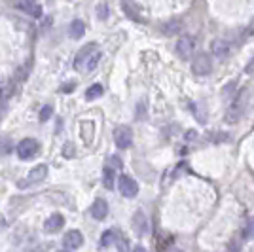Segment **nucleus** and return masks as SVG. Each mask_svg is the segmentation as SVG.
Masks as SVG:
<instances>
[{"instance_id":"obj_37","label":"nucleus","mask_w":254,"mask_h":252,"mask_svg":"<svg viewBox=\"0 0 254 252\" xmlns=\"http://www.w3.org/2000/svg\"><path fill=\"white\" fill-rule=\"evenodd\" d=\"M59 252H66V251H59Z\"/></svg>"},{"instance_id":"obj_13","label":"nucleus","mask_w":254,"mask_h":252,"mask_svg":"<svg viewBox=\"0 0 254 252\" xmlns=\"http://www.w3.org/2000/svg\"><path fill=\"white\" fill-rule=\"evenodd\" d=\"M97 50V44H87V46H84L80 52H78V55H76V59H74V68H82V64L85 63V59L91 55V53Z\"/></svg>"},{"instance_id":"obj_28","label":"nucleus","mask_w":254,"mask_h":252,"mask_svg":"<svg viewBox=\"0 0 254 252\" xmlns=\"http://www.w3.org/2000/svg\"><path fill=\"white\" fill-rule=\"evenodd\" d=\"M239 251H241V241H239V239H233V241L230 243L228 252H239Z\"/></svg>"},{"instance_id":"obj_1","label":"nucleus","mask_w":254,"mask_h":252,"mask_svg":"<svg viewBox=\"0 0 254 252\" xmlns=\"http://www.w3.org/2000/svg\"><path fill=\"white\" fill-rule=\"evenodd\" d=\"M247 105H249V89L243 87L237 97L232 101V105L228 106V110H226V122L228 124H237L241 118H243L245 110H247Z\"/></svg>"},{"instance_id":"obj_14","label":"nucleus","mask_w":254,"mask_h":252,"mask_svg":"<svg viewBox=\"0 0 254 252\" xmlns=\"http://www.w3.org/2000/svg\"><path fill=\"white\" fill-rule=\"evenodd\" d=\"M84 34H85L84 21H82V19H74V21L70 23V27H68V36H70L72 40H80Z\"/></svg>"},{"instance_id":"obj_2","label":"nucleus","mask_w":254,"mask_h":252,"mask_svg":"<svg viewBox=\"0 0 254 252\" xmlns=\"http://www.w3.org/2000/svg\"><path fill=\"white\" fill-rule=\"evenodd\" d=\"M38 150H40V144L34 140V138H23L21 142L17 144L15 148V152H17V156L21 159H32L38 156Z\"/></svg>"},{"instance_id":"obj_29","label":"nucleus","mask_w":254,"mask_h":252,"mask_svg":"<svg viewBox=\"0 0 254 252\" xmlns=\"http://www.w3.org/2000/svg\"><path fill=\"white\" fill-rule=\"evenodd\" d=\"M118 252H129V247H127L126 239H118Z\"/></svg>"},{"instance_id":"obj_11","label":"nucleus","mask_w":254,"mask_h":252,"mask_svg":"<svg viewBox=\"0 0 254 252\" xmlns=\"http://www.w3.org/2000/svg\"><path fill=\"white\" fill-rule=\"evenodd\" d=\"M15 8L25 11V13H31L34 17H40L42 15V8L38 4H34L32 0H19V2H15Z\"/></svg>"},{"instance_id":"obj_12","label":"nucleus","mask_w":254,"mask_h":252,"mask_svg":"<svg viewBox=\"0 0 254 252\" xmlns=\"http://www.w3.org/2000/svg\"><path fill=\"white\" fill-rule=\"evenodd\" d=\"M108 214V203L105 199H95V203L91 205V216L95 220H105Z\"/></svg>"},{"instance_id":"obj_26","label":"nucleus","mask_w":254,"mask_h":252,"mask_svg":"<svg viewBox=\"0 0 254 252\" xmlns=\"http://www.w3.org/2000/svg\"><path fill=\"white\" fill-rule=\"evenodd\" d=\"M97 13H99V19H106V17H108V8H106V4H99Z\"/></svg>"},{"instance_id":"obj_25","label":"nucleus","mask_w":254,"mask_h":252,"mask_svg":"<svg viewBox=\"0 0 254 252\" xmlns=\"http://www.w3.org/2000/svg\"><path fill=\"white\" fill-rule=\"evenodd\" d=\"M171 243H173V237H167V235L159 237V239H158V251L163 252L165 249H167V245H171Z\"/></svg>"},{"instance_id":"obj_8","label":"nucleus","mask_w":254,"mask_h":252,"mask_svg":"<svg viewBox=\"0 0 254 252\" xmlns=\"http://www.w3.org/2000/svg\"><path fill=\"white\" fill-rule=\"evenodd\" d=\"M63 245L68 251L80 249V247L84 245V235H82V231H78V230L66 231V235H64V239H63Z\"/></svg>"},{"instance_id":"obj_5","label":"nucleus","mask_w":254,"mask_h":252,"mask_svg":"<svg viewBox=\"0 0 254 252\" xmlns=\"http://www.w3.org/2000/svg\"><path fill=\"white\" fill-rule=\"evenodd\" d=\"M118 188H120V193L127 199L135 197L138 193V184L131 177H120L118 179Z\"/></svg>"},{"instance_id":"obj_3","label":"nucleus","mask_w":254,"mask_h":252,"mask_svg":"<svg viewBox=\"0 0 254 252\" xmlns=\"http://www.w3.org/2000/svg\"><path fill=\"white\" fill-rule=\"evenodd\" d=\"M175 50H177V55L180 59H190L193 52H195V38L190 36V34H182L177 46H175Z\"/></svg>"},{"instance_id":"obj_34","label":"nucleus","mask_w":254,"mask_h":252,"mask_svg":"<svg viewBox=\"0 0 254 252\" xmlns=\"http://www.w3.org/2000/svg\"><path fill=\"white\" fill-rule=\"evenodd\" d=\"M131 252H146V249H144V247H140V245H138V247H135V249H133V251Z\"/></svg>"},{"instance_id":"obj_27","label":"nucleus","mask_w":254,"mask_h":252,"mask_svg":"<svg viewBox=\"0 0 254 252\" xmlns=\"http://www.w3.org/2000/svg\"><path fill=\"white\" fill-rule=\"evenodd\" d=\"M108 163L112 165V169H114V167L120 169L122 165H124V163H122V159L118 158V156H110V158H108Z\"/></svg>"},{"instance_id":"obj_32","label":"nucleus","mask_w":254,"mask_h":252,"mask_svg":"<svg viewBox=\"0 0 254 252\" xmlns=\"http://www.w3.org/2000/svg\"><path fill=\"white\" fill-rule=\"evenodd\" d=\"M245 72H247V74H254V57L251 59V63L245 66Z\"/></svg>"},{"instance_id":"obj_23","label":"nucleus","mask_w":254,"mask_h":252,"mask_svg":"<svg viewBox=\"0 0 254 252\" xmlns=\"http://www.w3.org/2000/svg\"><path fill=\"white\" fill-rule=\"evenodd\" d=\"M0 150H2V154H4V156H6V154H10L11 150H13V144H11L10 137H0Z\"/></svg>"},{"instance_id":"obj_24","label":"nucleus","mask_w":254,"mask_h":252,"mask_svg":"<svg viewBox=\"0 0 254 252\" xmlns=\"http://www.w3.org/2000/svg\"><path fill=\"white\" fill-rule=\"evenodd\" d=\"M52 114H53V106L46 105L42 110H40V116H38V118H40V122H46V120H50V118H52Z\"/></svg>"},{"instance_id":"obj_30","label":"nucleus","mask_w":254,"mask_h":252,"mask_svg":"<svg viewBox=\"0 0 254 252\" xmlns=\"http://www.w3.org/2000/svg\"><path fill=\"white\" fill-rule=\"evenodd\" d=\"M245 36H254V17H253V21L249 23V27H247V31H245Z\"/></svg>"},{"instance_id":"obj_19","label":"nucleus","mask_w":254,"mask_h":252,"mask_svg":"<svg viewBox=\"0 0 254 252\" xmlns=\"http://www.w3.org/2000/svg\"><path fill=\"white\" fill-rule=\"evenodd\" d=\"M114 180H116V177H114V169L105 167V171H103V184H105L108 189H112L114 188Z\"/></svg>"},{"instance_id":"obj_16","label":"nucleus","mask_w":254,"mask_h":252,"mask_svg":"<svg viewBox=\"0 0 254 252\" xmlns=\"http://www.w3.org/2000/svg\"><path fill=\"white\" fill-rule=\"evenodd\" d=\"M99 59H101V52H99V48H97L95 52L85 59V63L82 64V68H80V70H84V72H91V70H95L97 64H99Z\"/></svg>"},{"instance_id":"obj_17","label":"nucleus","mask_w":254,"mask_h":252,"mask_svg":"<svg viewBox=\"0 0 254 252\" xmlns=\"http://www.w3.org/2000/svg\"><path fill=\"white\" fill-rule=\"evenodd\" d=\"M180 31H182V21L180 19H173V21L163 25V34H167V36H175Z\"/></svg>"},{"instance_id":"obj_36","label":"nucleus","mask_w":254,"mask_h":252,"mask_svg":"<svg viewBox=\"0 0 254 252\" xmlns=\"http://www.w3.org/2000/svg\"><path fill=\"white\" fill-rule=\"evenodd\" d=\"M167 252H182L180 249H171V251H167Z\"/></svg>"},{"instance_id":"obj_6","label":"nucleus","mask_w":254,"mask_h":252,"mask_svg":"<svg viewBox=\"0 0 254 252\" xmlns=\"http://www.w3.org/2000/svg\"><path fill=\"white\" fill-rule=\"evenodd\" d=\"M114 142H116V146L122 148V150H126V148L131 146V142H133V133H131V129L127 126L116 127V131H114Z\"/></svg>"},{"instance_id":"obj_4","label":"nucleus","mask_w":254,"mask_h":252,"mask_svg":"<svg viewBox=\"0 0 254 252\" xmlns=\"http://www.w3.org/2000/svg\"><path fill=\"white\" fill-rule=\"evenodd\" d=\"M191 70L197 76H207L212 70V61L207 53H197L193 59H191Z\"/></svg>"},{"instance_id":"obj_10","label":"nucleus","mask_w":254,"mask_h":252,"mask_svg":"<svg viewBox=\"0 0 254 252\" xmlns=\"http://www.w3.org/2000/svg\"><path fill=\"white\" fill-rule=\"evenodd\" d=\"M46 177H48V165H36L29 171L27 180L29 184H40L42 180H46Z\"/></svg>"},{"instance_id":"obj_20","label":"nucleus","mask_w":254,"mask_h":252,"mask_svg":"<svg viewBox=\"0 0 254 252\" xmlns=\"http://www.w3.org/2000/svg\"><path fill=\"white\" fill-rule=\"evenodd\" d=\"M99 97H103V85L101 84L91 85V87L85 91V99H87V101H95Z\"/></svg>"},{"instance_id":"obj_7","label":"nucleus","mask_w":254,"mask_h":252,"mask_svg":"<svg viewBox=\"0 0 254 252\" xmlns=\"http://www.w3.org/2000/svg\"><path fill=\"white\" fill-rule=\"evenodd\" d=\"M211 53L216 59L224 61V59H228V55L232 53V46L226 42V40H222V38H216V40L211 42Z\"/></svg>"},{"instance_id":"obj_18","label":"nucleus","mask_w":254,"mask_h":252,"mask_svg":"<svg viewBox=\"0 0 254 252\" xmlns=\"http://www.w3.org/2000/svg\"><path fill=\"white\" fill-rule=\"evenodd\" d=\"M13 93V84L11 80H2L0 82V101H6L8 97H11Z\"/></svg>"},{"instance_id":"obj_22","label":"nucleus","mask_w":254,"mask_h":252,"mask_svg":"<svg viewBox=\"0 0 254 252\" xmlns=\"http://www.w3.org/2000/svg\"><path fill=\"white\" fill-rule=\"evenodd\" d=\"M254 237V214L249 216V220L243 228V239H253Z\"/></svg>"},{"instance_id":"obj_31","label":"nucleus","mask_w":254,"mask_h":252,"mask_svg":"<svg viewBox=\"0 0 254 252\" xmlns=\"http://www.w3.org/2000/svg\"><path fill=\"white\" fill-rule=\"evenodd\" d=\"M66 158H72L74 156V152H72V144H64V152H63Z\"/></svg>"},{"instance_id":"obj_15","label":"nucleus","mask_w":254,"mask_h":252,"mask_svg":"<svg viewBox=\"0 0 254 252\" xmlns=\"http://www.w3.org/2000/svg\"><path fill=\"white\" fill-rule=\"evenodd\" d=\"M133 228H135V231H137L138 235H144V233H146V230H148V222H146L144 212L138 210L137 214L133 216Z\"/></svg>"},{"instance_id":"obj_9","label":"nucleus","mask_w":254,"mask_h":252,"mask_svg":"<svg viewBox=\"0 0 254 252\" xmlns=\"http://www.w3.org/2000/svg\"><path fill=\"white\" fill-rule=\"evenodd\" d=\"M63 226H64V216L59 214V212L52 214L48 220L44 222V230L48 231V233H57V231H61Z\"/></svg>"},{"instance_id":"obj_33","label":"nucleus","mask_w":254,"mask_h":252,"mask_svg":"<svg viewBox=\"0 0 254 252\" xmlns=\"http://www.w3.org/2000/svg\"><path fill=\"white\" fill-rule=\"evenodd\" d=\"M70 87H74V82H70V84H66V85H64V87H63V91H64V93H70V91H72Z\"/></svg>"},{"instance_id":"obj_35","label":"nucleus","mask_w":254,"mask_h":252,"mask_svg":"<svg viewBox=\"0 0 254 252\" xmlns=\"http://www.w3.org/2000/svg\"><path fill=\"white\" fill-rule=\"evenodd\" d=\"M188 138H190V140L191 138H195V131H188Z\"/></svg>"},{"instance_id":"obj_21","label":"nucleus","mask_w":254,"mask_h":252,"mask_svg":"<svg viewBox=\"0 0 254 252\" xmlns=\"http://www.w3.org/2000/svg\"><path fill=\"white\" fill-rule=\"evenodd\" d=\"M114 241H118V235L114 230H108L101 235V247H110Z\"/></svg>"}]
</instances>
